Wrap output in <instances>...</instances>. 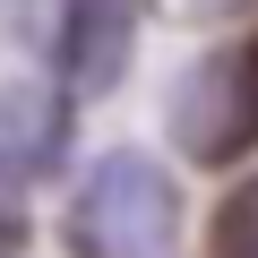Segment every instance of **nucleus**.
<instances>
[{"mask_svg": "<svg viewBox=\"0 0 258 258\" xmlns=\"http://www.w3.org/2000/svg\"><path fill=\"white\" fill-rule=\"evenodd\" d=\"M172 232H181V189L164 181L155 155H138V147L95 155V172L69 198L78 258H172Z\"/></svg>", "mask_w": 258, "mask_h": 258, "instance_id": "f257e3e1", "label": "nucleus"}, {"mask_svg": "<svg viewBox=\"0 0 258 258\" xmlns=\"http://www.w3.org/2000/svg\"><path fill=\"white\" fill-rule=\"evenodd\" d=\"M172 138L198 172H232L258 147V43H215L172 95Z\"/></svg>", "mask_w": 258, "mask_h": 258, "instance_id": "f03ea898", "label": "nucleus"}, {"mask_svg": "<svg viewBox=\"0 0 258 258\" xmlns=\"http://www.w3.org/2000/svg\"><path fill=\"white\" fill-rule=\"evenodd\" d=\"M69 155V103L43 78H0V189H35Z\"/></svg>", "mask_w": 258, "mask_h": 258, "instance_id": "7ed1b4c3", "label": "nucleus"}, {"mask_svg": "<svg viewBox=\"0 0 258 258\" xmlns=\"http://www.w3.org/2000/svg\"><path fill=\"white\" fill-rule=\"evenodd\" d=\"M129 52H138V9H129V0H78L52 60L78 78V95H112L120 69H129Z\"/></svg>", "mask_w": 258, "mask_h": 258, "instance_id": "20e7f679", "label": "nucleus"}, {"mask_svg": "<svg viewBox=\"0 0 258 258\" xmlns=\"http://www.w3.org/2000/svg\"><path fill=\"white\" fill-rule=\"evenodd\" d=\"M215 258H258V181L224 198V215H215Z\"/></svg>", "mask_w": 258, "mask_h": 258, "instance_id": "39448f33", "label": "nucleus"}, {"mask_svg": "<svg viewBox=\"0 0 258 258\" xmlns=\"http://www.w3.org/2000/svg\"><path fill=\"white\" fill-rule=\"evenodd\" d=\"M69 9H78V0H18V43H26V52H60Z\"/></svg>", "mask_w": 258, "mask_h": 258, "instance_id": "423d86ee", "label": "nucleus"}, {"mask_svg": "<svg viewBox=\"0 0 258 258\" xmlns=\"http://www.w3.org/2000/svg\"><path fill=\"white\" fill-rule=\"evenodd\" d=\"M18 249H26V232H18V215H9V207H0V258H18Z\"/></svg>", "mask_w": 258, "mask_h": 258, "instance_id": "0eeeda50", "label": "nucleus"}, {"mask_svg": "<svg viewBox=\"0 0 258 258\" xmlns=\"http://www.w3.org/2000/svg\"><path fill=\"white\" fill-rule=\"evenodd\" d=\"M198 18H224V9H249V0H189Z\"/></svg>", "mask_w": 258, "mask_h": 258, "instance_id": "6e6552de", "label": "nucleus"}]
</instances>
